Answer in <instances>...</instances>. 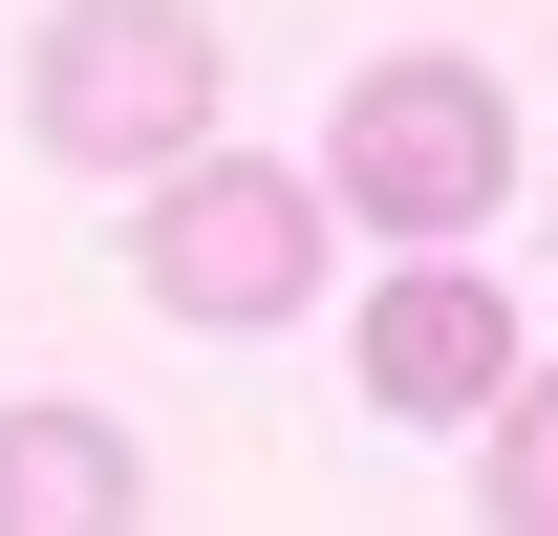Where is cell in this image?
<instances>
[{"mask_svg":"<svg viewBox=\"0 0 558 536\" xmlns=\"http://www.w3.org/2000/svg\"><path fill=\"white\" fill-rule=\"evenodd\" d=\"M494 194H515V86L451 65V44H409V65H365L323 108V215H365L387 258H451Z\"/></svg>","mask_w":558,"mask_h":536,"instance_id":"obj_1","label":"cell"},{"mask_svg":"<svg viewBox=\"0 0 558 536\" xmlns=\"http://www.w3.org/2000/svg\"><path fill=\"white\" fill-rule=\"evenodd\" d=\"M215 22L194 0H65V22H44V44H22V150H44V172H172V150H215Z\"/></svg>","mask_w":558,"mask_h":536,"instance_id":"obj_2","label":"cell"},{"mask_svg":"<svg viewBox=\"0 0 558 536\" xmlns=\"http://www.w3.org/2000/svg\"><path fill=\"white\" fill-rule=\"evenodd\" d=\"M323 172H279V150H172L150 172V215H130V301H172V322H215V343H258V322H301L323 301Z\"/></svg>","mask_w":558,"mask_h":536,"instance_id":"obj_3","label":"cell"},{"mask_svg":"<svg viewBox=\"0 0 558 536\" xmlns=\"http://www.w3.org/2000/svg\"><path fill=\"white\" fill-rule=\"evenodd\" d=\"M515 365H537V343H515V301H494L473 258H387L365 279V407H387V429H473Z\"/></svg>","mask_w":558,"mask_h":536,"instance_id":"obj_4","label":"cell"},{"mask_svg":"<svg viewBox=\"0 0 558 536\" xmlns=\"http://www.w3.org/2000/svg\"><path fill=\"white\" fill-rule=\"evenodd\" d=\"M0 536H150V451L108 407H0Z\"/></svg>","mask_w":558,"mask_h":536,"instance_id":"obj_5","label":"cell"},{"mask_svg":"<svg viewBox=\"0 0 558 536\" xmlns=\"http://www.w3.org/2000/svg\"><path fill=\"white\" fill-rule=\"evenodd\" d=\"M473 515L494 536H558V365H515V387L473 407Z\"/></svg>","mask_w":558,"mask_h":536,"instance_id":"obj_6","label":"cell"}]
</instances>
